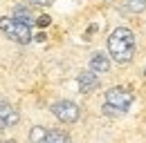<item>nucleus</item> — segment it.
Instances as JSON below:
<instances>
[{"mask_svg":"<svg viewBox=\"0 0 146 143\" xmlns=\"http://www.w3.org/2000/svg\"><path fill=\"white\" fill-rule=\"evenodd\" d=\"M32 5H36V7H50V5H54V0H29Z\"/></svg>","mask_w":146,"mask_h":143,"instance_id":"14","label":"nucleus"},{"mask_svg":"<svg viewBox=\"0 0 146 143\" xmlns=\"http://www.w3.org/2000/svg\"><path fill=\"white\" fill-rule=\"evenodd\" d=\"M52 114H54L61 123H68V125H70V123H76V121H79L81 110H79L76 103L68 101V98H63V101H56L54 105H52Z\"/></svg>","mask_w":146,"mask_h":143,"instance_id":"3","label":"nucleus"},{"mask_svg":"<svg viewBox=\"0 0 146 143\" xmlns=\"http://www.w3.org/2000/svg\"><path fill=\"white\" fill-rule=\"evenodd\" d=\"M14 18L20 20V22H27V25L34 22V14H32V9H29L27 5H16V7H14Z\"/></svg>","mask_w":146,"mask_h":143,"instance_id":"8","label":"nucleus"},{"mask_svg":"<svg viewBox=\"0 0 146 143\" xmlns=\"http://www.w3.org/2000/svg\"><path fill=\"white\" fill-rule=\"evenodd\" d=\"M18 110L9 105L7 101H0V127H14L18 123Z\"/></svg>","mask_w":146,"mask_h":143,"instance_id":"5","label":"nucleus"},{"mask_svg":"<svg viewBox=\"0 0 146 143\" xmlns=\"http://www.w3.org/2000/svg\"><path fill=\"white\" fill-rule=\"evenodd\" d=\"M0 31L7 36V38L20 43V45H27V43L34 38L29 25H27V22H20L16 18H0Z\"/></svg>","mask_w":146,"mask_h":143,"instance_id":"2","label":"nucleus"},{"mask_svg":"<svg viewBox=\"0 0 146 143\" xmlns=\"http://www.w3.org/2000/svg\"><path fill=\"white\" fill-rule=\"evenodd\" d=\"M101 112H104V116H110V119H115V116H121V114H124V110L110 105V103H104V105H101Z\"/></svg>","mask_w":146,"mask_h":143,"instance_id":"11","label":"nucleus"},{"mask_svg":"<svg viewBox=\"0 0 146 143\" xmlns=\"http://www.w3.org/2000/svg\"><path fill=\"white\" fill-rule=\"evenodd\" d=\"M133 101H135V96H133V92H128L126 87H110L108 92H106V103L119 107V110H124V112L133 105Z\"/></svg>","mask_w":146,"mask_h":143,"instance_id":"4","label":"nucleus"},{"mask_svg":"<svg viewBox=\"0 0 146 143\" xmlns=\"http://www.w3.org/2000/svg\"><path fill=\"white\" fill-rule=\"evenodd\" d=\"M34 38H36L38 43H43V40H45V34H36V36H34Z\"/></svg>","mask_w":146,"mask_h":143,"instance_id":"15","label":"nucleus"},{"mask_svg":"<svg viewBox=\"0 0 146 143\" xmlns=\"http://www.w3.org/2000/svg\"><path fill=\"white\" fill-rule=\"evenodd\" d=\"M90 70H92V72H97V74H106V72L110 70L108 56H106V54H101V52L92 54V56H90Z\"/></svg>","mask_w":146,"mask_h":143,"instance_id":"7","label":"nucleus"},{"mask_svg":"<svg viewBox=\"0 0 146 143\" xmlns=\"http://www.w3.org/2000/svg\"><path fill=\"white\" fill-rule=\"evenodd\" d=\"M0 143H2V141H0Z\"/></svg>","mask_w":146,"mask_h":143,"instance_id":"16","label":"nucleus"},{"mask_svg":"<svg viewBox=\"0 0 146 143\" xmlns=\"http://www.w3.org/2000/svg\"><path fill=\"white\" fill-rule=\"evenodd\" d=\"M45 143H72V141H70L68 132H63V130H50Z\"/></svg>","mask_w":146,"mask_h":143,"instance_id":"9","label":"nucleus"},{"mask_svg":"<svg viewBox=\"0 0 146 143\" xmlns=\"http://www.w3.org/2000/svg\"><path fill=\"white\" fill-rule=\"evenodd\" d=\"M47 132H50V130H45L43 125L32 127V132H29V143H45V139H47Z\"/></svg>","mask_w":146,"mask_h":143,"instance_id":"10","label":"nucleus"},{"mask_svg":"<svg viewBox=\"0 0 146 143\" xmlns=\"http://www.w3.org/2000/svg\"><path fill=\"white\" fill-rule=\"evenodd\" d=\"M108 54L119 65L130 63L135 56V34L128 27H117L108 38Z\"/></svg>","mask_w":146,"mask_h":143,"instance_id":"1","label":"nucleus"},{"mask_svg":"<svg viewBox=\"0 0 146 143\" xmlns=\"http://www.w3.org/2000/svg\"><path fill=\"white\" fill-rule=\"evenodd\" d=\"M126 7L133 14H142L146 9V0H126Z\"/></svg>","mask_w":146,"mask_h":143,"instance_id":"12","label":"nucleus"},{"mask_svg":"<svg viewBox=\"0 0 146 143\" xmlns=\"http://www.w3.org/2000/svg\"><path fill=\"white\" fill-rule=\"evenodd\" d=\"M50 22H52V18H50V16H38L36 18V25H38V27H47Z\"/></svg>","mask_w":146,"mask_h":143,"instance_id":"13","label":"nucleus"},{"mask_svg":"<svg viewBox=\"0 0 146 143\" xmlns=\"http://www.w3.org/2000/svg\"><path fill=\"white\" fill-rule=\"evenodd\" d=\"M99 87V76H97V72H81L79 74V92L81 94H90L94 89Z\"/></svg>","mask_w":146,"mask_h":143,"instance_id":"6","label":"nucleus"}]
</instances>
